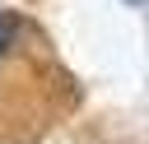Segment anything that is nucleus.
Returning a JSON list of instances; mask_svg holds the SVG:
<instances>
[{
  "label": "nucleus",
  "instance_id": "obj_2",
  "mask_svg": "<svg viewBox=\"0 0 149 144\" xmlns=\"http://www.w3.org/2000/svg\"><path fill=\"white\" fill-rule=\"evenodd\" d=\"M135 5H140V0H135Z\"/></svg>",
  "mask_w": 149,
  "mask_h": 144
},
{
  "label": "nucleus",
  "instance_id": "obj_1",
  "mask_svg": "<svg viewBox=\"0 0 149 144\" xmlns=\"http://www.w3.org/2000/svg\"><path fill=\"white\" fill-rule=\"evenodd\" d=\"M14 37H19V23H14V14H5V9H0V56L14 46Z\"/></svg>",
  "mask_w": 149,
  "mask_h": 144
}]
</instances>
